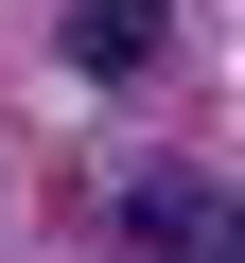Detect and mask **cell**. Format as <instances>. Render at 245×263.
<instances>
[{"mask_svg":"<svg viewBox=\"0 0 245 263\" xmlns=\"http://www.w3.org/2000/svg\"><path fill=\"white\" fill-rule=\"evenodd\" d=\"M105 246L122 263H245V193L210 158H140V176L105 193Z\"/></svg>","mask_w":245,"mask_h":263,"instance_id":"1","label":"cell"},{"mask_svg":"<svg viewBox=\"0 0 245 263\" xmlns=\"http://www.w3.org/2000/svg\"><path fill=\"white\" fill-rule=\"evenodd\" d=\"M158 35H175V0H70V70H158Z\"/></svg>","mask_w":245,"mask_h":263,"instance_id":"2","label":"cell"}]
</instances>
